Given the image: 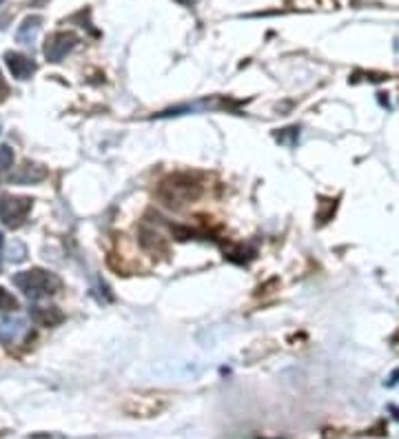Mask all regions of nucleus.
I'll list each match as a JSON object with an SVG mask.
<instances>
[{
  "instance_id": "9d476101",
  "label": "nucleus",
  "mask_w": 399,
  "mask_h": 439,
  "mask_svg": "<svg viewBox=\"0 0 399 439\" xmlns=\"http://www.w3.org/2000/svg\"><path fill=\"white\" fill-rule=\"evenodd\" d=\"M140 244H142V249L151 251V253H157V251H167V244L160 233L155 231H149V229H142V233H140Z\"/></svg>"
},
{
  "instance_id": "6e6552de",
  "label": "nucleus",
  "mask_w": 399,
  "mask_h": 439,
  "mask_svg": "<svg viewBox=\"0 0 399 439\" xmlns=\"http://www.w3.org/2000/svg\"><path fill=\"white\" fill-rule=\"evenodd\" d=\"M40 25H43V18L40 16H27L16 29V40L20 45H31L40 31Z\"/></svg>"
},
{
  "instance_id": "dca6fc26",
  "label": "nucleus",
  "mask_w": 399,
  "mask_h": 439,
  "mask_svg": "<svg viewBox=\"0 0 399 439\" xmlns=\"http://www.w3.org/2000/svg\"><path fill=\"white\" fill-rule=\"evenodd\" d=\"M397 49H399V43H397Z\"/></svg>"
},
{
  "instance_id": "4468645a",
  "label": "nucleus",
  "mask_w": 399,
  "mask_h": 439,
  "mask_svg": "<svg viewBox=\"0 0 399 439\" xmlns=\"http://www.w3.org/2000/svg\"><path fill=\"white\" fill-rule=\"evenodd\" d=\"M3 244H5V239H3V233H0V269H3Z\"/></svg>"
},
{
  "instance_id": "0eeeda50",
  "label": "nucleus",
  "mask_w": 399,
  "mask_h": 439,
  "mask_svg": "<svg viewBox=\"0 0 399 439\" xmlns=\"http://www.w3.org/2000/svg\"><path fill=\"white\" fill-rule=\"evenodd\" d=\"M45 177H47L45 167H40L36 162H23L9 173V182L11 185H36Z\"/></svg>"
},
{
  "instance_id": "9b49d317",
  "label": "nucleus",
  "mask_w": 399,
  "mask_h": 439,
  "mask_svg": "<svg viewBox=\"0 0 399 439\" xmlns=\"http://www.w3.org/2000/svg\"><path fill=\"white\" fill-rule=\"evenodd\" d=\"M16 309H18V299L7 289L0 286V311H14L16 313Z\"/></svg>"
},
{
  "instance_id": "f03ea898",
  "label": "nucleus",
  "mask_w": 399,
  "mask_h": 439,
  "mask_svg": "<svg viewBox=\"0 0 399 439\" xmlns=\"http://www.w3.org/2000/svg\"><path fill=\"white\" fill-rule=\"evenodd\" d=\"M14 286L29 299H40L58 293L63 286V279L45 269H29L14 275Z\"/></svg>"
},
{
  "instance_id": "ddd939ff",
  "label": "nucleus",
  "mask_w": 399,
  "mask_h": 439,
  "mask_svg": "<svg viewBox=\"0 0 399 439\" xmlns=\"http://www.w3.org/2000/svg\"><path fill=\"white\" fill-rule=\"evenodd\" d=\"M7 83H5V78H3V73H0V98H5L7 95Z\"/></svg>"
},
{
  "instance_id": "f8f14e48",
  "label": "nucleus",
  "mask_w": 399,
  "mask_h": 439,
  "mask_svg": "<svg viewBox=\"0 0 399 439\" xmlns=\"http://www.w3.org/2000/svg\"><path fill=\"white\" fill-rule=\"evenodd\" d=\"M11 165H14V151L7 145H3L0 147V169H9Z\"/></svg>"
},
{
  "instance_id": "423d86ee",
  "label": "nucleus",
  "mask_w": 399,
  "mask_h": 439,
  "mask_svg": "<svg viewBox=\"0 0 399 439\" xmlns=\"http://www.w3.org/2000/svg\"><path fill=\"white\" fill-rule=\"evenodd\" d=\"M5 65L9 67V71H11V76L16 80H29L36 73V69H38V65L33 63L29 56L16 53V51H7L5 53Z\"/></svg>"
},
{
  "instance_id": "f257e3e1",
  "label": "nucleus",
  "mask_w": 399,
  "mask_h": 439,
  "mask_svg": "<svg viewBox=\"0 0 399 439\" xmlns=\"http://www.w3.org/2000/svg\"><path fill=\"white\" fill-rule=\"evenodd\" d=\"M200 193H202V185L187 173H175V175L165 177L162 182L157 185V191H155L160 202L167 205L169 209L187 207L189 202L200 197Z\"/></svg>"
},
{
  "instance_id": "1a4fd4ad",
  "label": "nucleus",
  "mask_w": 399,
  "mask_h": 439,
  "mask_svg": "<svg viewBox=\"0 0 399 439\" xmlns=\"http://www.w3.org/2000/svg\"><path fill=\"white\" fill-rule=\"evenodd\" d=\"M31 317L33 322L40 324V326H58L60 322H65V313L56 309V306H38L31 311Z\"/></svg>"
},
{
  "instance_id": "f3484780",
  "label": "nucleus",
  "mask_w": 399,
  "mask_h": 439,
  "mask_svg": "<svg viewBox=\"0 0 399 439\" xmlns=\"http://www.w3.org/2000/svg\"><path fill=\"white\" fill-rule=\"evenodd\" d=\"M180 3H182V0H180Z\"/></svg>"
},
{
  "instance_id": "20e7f679",
  "label": "nucleus",
  "mask_w": 399,
  "mask_h": 439,
  "mask_svg": "<svg viewBox=\"0 0 399 439\" xmlns=\"http://www.w3.org/2000/svg\"><path fill=\"white\" fill-rule=\"evenodd\" d=\"M78 45V36L73 31H53L47 40L43 53L49 63H63V58Z\"/></svg>"
},
{
  "instance_id": "7ed1b4c3",
  "label": "nucleus",
  "mask_w": 399,
  "mask_h": 439,
  "mask_svg": "<svg viewBox=\"0 0 399 439\" xmlns=\"http://www.w3.org/2000/svg\"><path fill=\"white\" fill-rule=\"evenodd\" d=\"M33 200L31 197H23V195H3L0 197V222L5 227H20L27 220L29 211H31Z\"/></svg>"
},
{
  "instance_id": "2eb2a0df",
  "label": "nucleus",
  "mask_w": 399,
  "mask_h": 439,
  "mask_svg": "<svg viewBox=\"0 0 399 439\" xmlns=\"http://www.w3.org/2000/svg\"><path fill=\"white\" fill-rule=\"evenodd\" d=\"M3 3H5V0H0V5H3Z\"/></svg>"
},
{
  "instance_id": "39448f33",
  "label": "nucleus",
  "mask_w": 399,
  "mask_h": 439,
  "mask_svg": "<svg viewBox=\"0 0 399 439\" xmlns=\"http://www.w3.org/2000/svg\"><path fill=\"white\" fill-rule=\"evenodd\" d=\"M27 333V319L20 315H0V344L11 346Z\"/></svg>"
}]
</instances>
